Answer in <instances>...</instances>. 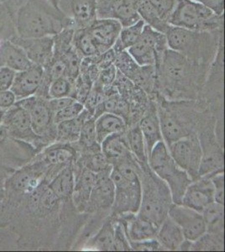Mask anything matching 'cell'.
Returning <instances> with one entry per match:
<instances>
[{
	"mask_svg": "<svg viewBox=\"0 0 225 252\" xmlns=\"http://www.w3.org/2000/svg\"><path fill=\"white\" fill-rule=\"evenodd\" d=\"M74 184V169L69 163L50 181L48 188L57 195V198L64 199L72 194Z\"/></svg>",
	"mask_w": 225,
	"mask_h": 252,
	"instance_id": "obj_28",
	"label": "cell"
},
{
	"mask_svg": "<svg viewBox=\"0 0 225 252\" xmlns=\"http://www.w3.org/2000/svg\"><path fill=\"white\" fill-rule=\"evenodd\" d=\"M126 139L129 152L136 158L137 160L142 163L147 162L148 158L146 153V143L139 126H134L129 129L126 134Z\"/></svg>",
	"mask_w": 225,
	"mask_h": 252,
	"instance_id": "obj_35",
	"label": "cell"
},
{
	"mask_svg": "<svg viewBox=\"0 0 225 252\" xmlns=\"http://www.w3.org/2000/svg\"><path fill=\"white\" fill-rule=\"evenodd\" d=\"M17 36L13 12L8 3H0V46Z\"/></svg>",
	"mask_w": 225,
	"mask_h": 252,
	"instance_id": "obj_36",
	"label": "cell"
},
{
	"mask_svg": "<svg viewBox=\"0 0 225 252\" xmlns=\"http://www.w3.org/2000/svg\"><path fill=\"white\" fill-rule=\"evenodd\" d=\"M131 251L139 252H152V251H165L157 239H150L140 241H129Z\"/></svg>",
	"mask_w": 225,
	"mask_h": 252,
	"instance_id": "obj_51",
	"label": "cell"
},
{
	"mask_svg": "<svg viewBox=\"0 0 225 252\" xmlns=\"http://www.w3.org/2000/svg\"><path fill=\"white\" fill-rule=\"evenodd\" d=\"M114 66L117 68L118 72H120L131 82L140 68V66L137 64L127 50L116 54Z\"/></svg>",
	"mask_w": 225,
	"mask_h": 252,
	"instance_id": "obj_40",
	"label": "cell"
},
{
	"mask_svg": "<svg viewBox=\"0 0 225 252\" xmlns=\"http://www.w3.org/2000/svg\"><path fill=\"white\" fill-rule=\"evenodd\" d=\"M199 3L214 12L215 15H225V0H200Z\"/></svg>",
	"mask_w": 225,
	"mask_h": 252,
	"instance_id": "obj_56",
	"label": "cell"
},
{
	"mask_svg": "<svg viewBox=\"0 0 225 252\" xmlns=\"http://www.w3.org/2000/svg\"><path fill=\"white\" fill-rule=\"evenodd\" d=\"M81 146L92 150L96 151L95 147L99 146L97 143V135H96V129H95V119L94 117L89 118L84 122L81 130H80L79 137L78 140Z\"/></svg>",
	"mask_w": 225,
	"mask_h": 252,
	"instance_id": "obj_41",
	"label": "cell"
},
{
	"mask_svg": "<svg viewBox=\"0 0 225 252\" xmlns=\"http://www.w3.org/2000/svg\"><path fill=\"white\" fill-rule=\"evenodd\" d=\"M46 162L43 160L42 165L36 163L33 166L24 168L22 171L18 172L17 174L12 178L11 185L15 190H26L36 187L39 178L43 172H40V168L44 167Z\"/></svg>",
	"mask_w": 225,
	"mask_h": 252,
	"instance_id": "obj_33",
	"label": "cell"
},
{
	"mask_svg": "<svg viewBox=\"0 0 225 252\" xmlns=\"http://www.w3.org/2000/svg\"><path fill=\"white\" fill-rule=\"evenodd\" d=\"M136 1H138V2H139V1H141V0H136Z\"/></svg>",
	"mask_w": 225,
	"mask_h": 252,
	"instance_id": "obj_62",
	"label": "cell"
},
{
	"mask_svg": "<svg viewBox=\"0 0 225 252\" xmlns=\"http://www.w3.org/2000/svg\"><path fill=\"white\" fill-rule=\"evenodd\" d=\"M168 23L171 26L193 31H225L224 15H215L202 3L192 0H177Z\"/></svg>",
	"mask_w": 225,
	"mask_h": 252,
	"instance_id": "obj_6",
	"label": "cell"
},
{
	"mask_svg": "<svg viewBox=\"0 0 225 252\" xmlns=\"http://www.w3.org/2000/svg\"><path fill=\"white\" fill-rule=\"evenodd\" d=\"M158 242L165 251H177L185 238L183 231L168 215L160 224L156 236Z\"/></svg>",
	"mask_w": 225,
	"mask_h": 252,
	"instance_id": "obj_22",
	"label": "cell"
},
{
	"mask_svg": "<svg viewBox=\"0 0 225 252\" xmlns=\"http://www.w3.org/2000/svg\"><path fill=\"white\" fill-rule=\"evenodd\" d=\"M97 143L101 144L109 135L125 133L126 121L119 115L103 113L95 120Z\"/></svg>",
	"mask_w": 225,
	"mask_h": 252,
	"instance_id": "obj_25",
	"label": "cell"
},
{
	"mask_svg": "<svg viewBox=\"0 0 225 252\" xmlns=\"http://www.w3.org/2000/svg\"><path fill=\"white\" fill-rule=\"evenodd\" d=\"M163 20L168 22L169 18L177 4V0H149ZM169 24V23H168Z\"/></svg>",
	"mask_w": 225,
	"mask_h": 252,
	"instance_id": "obj_49",
	"label": "cell"
},
{
	"mask_svg": "<svg viewBox=\"0 0 225 252\" xmlns=\"http://www.w3.org/2000/svg\"><path fill=\"white\" fill-rule=\"evenodd\" d=\"M167 215L181 228L185 240L194 242L207 232L202 213L183 204H173L169 207Z\"/></svg>",
	"mask_w": 225,
	"mask_h": 252,
	"instance_id": "obj_10",
	"label": "cell"
},
{
	"mask_svg": "<svg viewBox=\"0 0 225 252\" xmlns=\"http://www.w3.org/2000/svg\"><path fill=\"white\" fill-rule=\"evenodd\" d=\"M114 223L107 221L92 239L93 248L97 251H114Z\"/></svg>",
	"mask_w": 225,
	"mask_h": 252,
	"instance_id": "obj_39",
	"label": "cell"
},
{
	"mask_svg": "<svg viewBox=\"0 0 225 252\" xmlns=\"http://www.w3.org/2000/svg\"><path fill=\"white\" fill-rule=\"evenodd\" d=\"M138 126L140 127L146 143V153L148 158L152 148L160 141H164L160 125L158 110L154 102L150 103L148 109L145 115H143L142 119Z\"/></svg>",
	"mask_w": 225,
	"mask_h": 252,
	"instance_id": "obj_19",
	"label": "cell"
},
{
	"mask_svg": "<svg viewBox=\"0 0 225 252\" xmlns=\"http://www.w3.org/2000/svg\"><path fill=\"white\" fill-rule=\"evenodd\" d=\"M74 156L75 151L71 146L66 143H61L46 148L43 153V160L49 166L63 168L71 162Z\"/></svg>",
	"mask_w": 225,
	"mask_h": 252,
	"instance_id": "obj_29",
	"label": "cell"
},
{
	"mask_svg": "<svg viewBox=\"0 0 225 252\" xmlns=\"http://www.w3.org/2000/svg\"><path fill=\"white\" fill-rule=\"evenodd\" d=\"M74 26H68L53 35V58H63L73 47Z\"/></svg>",
	"mask_w": 225,
	"mask_h": 252,
	"instance_id": "obj_37",
	"label": "cell"
},
{
	"mask_svg": "<svg viewBox=\"0 0 225 252\" xmlns=\"http://www.w3.org/2000/svg\"><path fill=\"white\" fill-rule=\"evenodd\" d=\"M1 124L12 137L31 143H39L42 141V138L36 135L32 129L28 112L15 103L3 111Z\"/></svg>",
	"mask_w": 225,
	"mask_h": 252,
	"instance_id": "obj_11",
	"label": "cell"
},
{
	"mask_svg": "<svg viewBox=\"0 0 225 252\" xmlns=\"http://www.w3.org/2000/svg\"><path fill=\"white\" fill-rule=\"evenodd\" d=\"M118 70L115 66H108L107 68L102 69L100 70L99 75L97 78V83L101 84L103 87H108L113 85L114 81L117 77Z\"/></svg>",
	"mask_w": 225,
	"mask_h": 252,
	"instance_id": "obj_52",
	"label": "cell"
},
{
	"mask_svg": "<svg viewBox=\"0 0 225 252\" xmlns=\"http://www.w3.org/2000/svg\"><path fill=\"white\" fill-rule=\"evenodd\" d=\"M125 133L109 135L100 144V148L108 159V162H113V165L117 163L120 160L128 158L129 150L126 142Z\"/></svg>",
	"mask_w": 225,
	"mask_h": 252,
	"instance_id": "obj_26",
	"label": "cell"
},
{
	"mask_svg": "<svg viewBox=\"0 0 225 252\" xmlns=\"http://www.w3.org/2000/svg\"><path fill=\"white\" fill-rule=\"evenodd\" d=\"M114 251H131L126 229L120 221L114 223Z\"/></svg>",
	"mask_w": 225,
	"mask_h": 252,
	"instance_id": "obj_48",
	"label": "cell"
},
{
	"mask_svg": "<svg viewBox=\"0 0 225 252\" xmlns=\"http://www.w3.org/2000/svg\"><path fill=\"white\" fill-rule=\"evenodd\" d=\"M158 115L163 140L167 145L190 135L186 126L167 109L161 108L160 109Z\"/></svg>",
	"mask_w": 225,
	"mask_h": 252,
	"instance_id": "obj_24",
	"label": "cell"
},
{
	"mask_svg": "<svg viewBox=\"0 0 225 252\" xmlns=\"http://www.w3.org/2000/svg\"><path fill=\"white\" fill-rule=\"evenodd\" d=\"M87 28L97 46L98 53L101 54L114 46L122 30V26L115 19L97 18Z\"/></svg>",
	"mask_w": 225,
	"mask_h": 252,
	"instance_id": "obj_14",
	"label": "cell"
},
{
	"mask_svg": "<svg viewBox=\"0 0 225 252\" xmlns=\"http://www.w3.org/2000/svg\"><path fill=\"white\" fill-rule=\"evenodd\" d=\"M14 44L23 49L30 61L34 65L46 66L53 58V36L12 39Z\"/></svg>",
	"mask_w": 225,
	"mask_h": 252,
	"instance_id": "obj_13",
	"label": "cell"
},
{
	"mask_svg": "<svg viewBox=\"0 0 225 252\" xmlns=\"http://www.w3.org/2000/svg\"><path fill=\"white\" fill-rule=\"evenodd\" d=\"M76 100L71 97H57V98H50L48 99L49 107L52 109L53 113L60 111L62 109L69 106L70 104Z\"/></svg>",
	"mask_w": 225,
	"mask_h": 252,
	"instance_id": "obj_54",
	"label": "cell"
},
{
	"mask_svg": "<svg viewBox=\"0 0 225 252\" xmlns=\"http://www.w3.org/2000/svg\"><path fill=\"white\" fill-rule=\"evenodd\" d=\"M15 104L22 107L28 112L32 122V129L40 137H52L54 123V113L49 107L48 99L33 95L16 101ZM55 136V135H54ZM56 139V136H55Z\"/></svg>",
	"mask_w": 225,
	"mask_h": 252,
	"instance_id": "obj_9",
	"label": "cell"
},
{
	"mask_svg": "<svg viewBox=\"0 0 225 252\" xmlns=\"http://www.w3.org/2000/svg\"><path fill=\"white\" fill-rule=\"evenodd\" d=\"M214 202V188L210 177L193 181L183 193L181 204L202 213L208 204Z\"/></svg>",
	"mask_w": 225,
	"mask_h": 252,
	"instance_id": "obj_12",
	"label": "cell"
},
{
	"mask_svg": "<svg viewBox=\"0 0 225 252\" xmlns=\"http://www.w3.org/2000/svg\"><path fill=\"white\" fill-rule=\"evenodd\" d=\"M9 0H0V3H7Z\"/></svg>",
	"mask_w": 225,
	"mask_h": 252,
	"instance_id": "obj_60",
	"label": "cell"
},
{
	"mask_svg": "<svg viewBox=\"0 0 225 252\" xmlns=\"http://www.w3.org/2000/svg\"><path fill=\"white\" fill-rule=\"evenodd\" d=\"M16 72L8 67H0V91L9 90L12 86Z\"/></svg>",
	"mask_w": 225,
	"mask_h": 252,
	"instance_id": "obj_53",
	"label": "cell"
},
{
	"mask_svg": "<svg viewBox=\"0 0 225 252\" xmlns=\"http://www.w3.org/2000/svg\"><path fill=\"white\" fill-rule=\"evenodd\" d=\"M192 1H194V2H197V3H199L200 0H192Z\"/></svg>",
	"mask_w": 225,
	"mask_h": 252,
	"instance_id": "obj_61",
	"label": "cell"
},
{
	"mask_svg": "<svg viewBox=\"0 0 225 252\" xmlns=\"http://www.w3.org/2000/svg\"><path fill=\"white\" fill-rule=\"evenodd\" d=\"M43 73L42 66L34 64L30 68L15 73L10 90L17 100L31 97L37 93L42 82Z\"/></svg>",
	"mask_w": 225,
	"mask_h": 252,
	"instance_id": "obj_16",
	"label": "cell"
},
{
	"mask_svg": "<svg viewBox=\"0 0 225 252\" xmlns=\"http://www.w3.org/2000/svg\"><path fill=\"white\" fill-rule=\"evenodd\" d=\"M168 48L195 63L210 66L225 31L210 32L183 29L170 26L165 32Z\"/></svg>",
	"mask_w": 225,
	"mask_h": 252,
	"instance_id": "obj_3",
	"label": "cell"
},
{
	"mask_svg": "<svg viewBox=\"0 0 225 252\" xmlns=\"http://www.w3.org/2000/svg\"><path fill=\"white\" fill-rule=\"evenodd\" d=\"M137 11L140 19L152 29L165 34L170 27L168 22L163 20L149 0H141L137 3Z\"/></svg>",
	"mask_w": 225,
	"mask_h": 252,
	"instance_id": "obj_30",
	"label": "cell"
},
{
	"mask_svg": "<svg viewBox=\"0 0 225 252\" xmlns=\"http://www.w3.org/2000/svg\"><path fill=\"white\" fill-rule=\"evenodd\" d=\"M222 235L206 232L192 244L191 251H222L224 249Z\"/></svg>",
	"mask_w": 225,
	"mask_h": 252,
	"instance_id": "obj_42",
	"label": "cell"
},
{
	"mask_svg": "<svg viewBox=\"0 0 225 252\" xmlns=\"http://www.w3.org/2000/svg\"><path fill=\"white\" fill-rule=\"evenodd\" d=\"M208 67L168 48L156 66L157 88L168 93L192 92L197 89Z\"/></svg>",
	"mask_w": 225,
	"mask_h": 252,
	"instance_id": "obj_2",
	"label": "cell"
},
{
	"mask_svg": "<svg viewBox=\"0 0 225 252\" xmlns=\"http://www.w3.org/2000/svg\"><path fill=\"white\" fill-rule=\"evenodd\" d=\"M73 83L68 78H57L52 81L49 86L47 97L50 98H57V97H71V94L73 91Z\"/></svg>",
	"mask_w": 225,
	"mask_h": 252,
	"instance_id": "obj_43",
	"label": "cell"
},
{
	"mask_svg": "<svg viewBox=\"0 0 225 252\" xmlns=\"http://www.w3.org/2000/svg\"><path fill=\"white\" fill-rule=\"evenodd\" d=\"M123 0H96V13L98 19H114V14Z\"/></svg>",
	"mask_w": 225,
	"mask_h": 252,
	"instance_id": "obj_47",
	"label": "cell"
},
{
	"mask_svg": "<svg viewBox=\"0 0 225 252\" xmlns=\"http://www.w3.org/2000/svg\"><path fill=\"white\" fill-rule=\"evenodd\" d=\"M167 49L165 34L146 25L139 40L127 51L139 66H157Z\"/></svg>",
	"mask_w": 225,
	"mask_h": 252,
	"instance_id": "obj_7",
	"label": "cell"
},
{
	"mask_svg": "<svg viewBox=\"0 0 225 252\" xmlns=\"http://www.w3.org/2000/svg\"><path fill=\"white\" fill-rule=\"evenodd\" d=\"M73 47L82 58H90L99 55L97 46L94 42L88 28L75 29Z\"/></svg>",
	"mask_w": 225,
	"mask_h": 252,
	"instance_id": "obj_34",
	"label": "cell"
},
{
	"mask_svg": "<svg viewBox=\"0 0 225 252\" xmlns=\"http://www.w3.org/2000/svg\"><path fill=\"white\" fill-rule=\"evenodd\" d=\"M120 215H123L120 221L125 227L129 241H145L157 236L159 227L151 221L135 215V213H126Z\"/></svg>",
	"mask_w": 225,
	"mask_h": 252,
	"instance_id": "obj_18",
	"label": "cell"
},
{
	"mask_svg": "<svg viewBox=\"0 0 225 252\" xmlns=\"http://www.w3.org/2000/svg\"><path fill=\"white\" fill-rule=\"evenodd\" d=\"M8 135V131L5 127L2 124H0V143L4 141Z\"/></svg>",
	"mask_w": 225,
	"mask_h": 252,
	"instance_id": "obj_57",
	"label": "cell"
},
{
	"mask_svg": "<svg viewBox=\"0 0 225 252\" xmlns=\"http://www.w3.org/2000/svg\"><path fill=\"white\" fill-rule=\"evenodd\" d=\"M83 110H84V106H83V103H80L78 101L75 100L69 106L64 108V109H62L60 111L55 113V125L63 122V121L72 120V119L77 117Z\"/></svg>",
	"mask_w": 225,
	"mask_h": 252,
	"instance_id": "obj_46",
	"label": "cell"
},
{
	"mask_svg": "<svg viewBox=\"0 0 225 252\" xmlns=\"http://www.w3.org/2000/svg\"><path fill=\"white\" fill-rule=\"evenodd\" d=\"M32 65L34 64L23 49L11 40H7L0 46V67H8L17 72L30 68Z\"/></svg>",
	"mask_w": 225,
	"mask_h": 252,
	"instance_id": "obj_21",
	"label": "cell"
},
{
	"mask_svg": "<svg viewBox=\"0 0 225 252\" xmlns=\"http://www.w3.org/2000/svg\"><path fill=\"white\" fill-rule=\"evenodd\" d=\"M16 97L10 89L0 91V109L6 110L16 103Z\"/></svg>",
	"mask_w": 225,
	"mask_h": 252,
	"instance_id": "obj_55",
	"label": "cell"
},
{
	"mask_svg": "<svg viewBox=\"0 0 225 252\" xmlns=\"http://www.w3.org/2000/svg\"><path fill=\"white\" fill-rule=\"evenodd\" d=\"M145 26L146 24L140 19L138 22L132 26L122 27L119 38L112 47L114 52L117 54L119 52L128 50L132 46H134L142 34Z\"/></svg>",
	"mask_w": 225,
	"mask_h": 252,
	"instance_id": "obj_32",
	"label": "cell"
},
{
	"mask_svg": "<svg viewBox=\"0 0 225 252\" xmlns=\"http://www.w3.org/2000/svg\"><path fill=\"white\" fill-rule=\"evenodd\" d=\"M137 3L136 0H123L118 7L114 19L119 20L122 27L132 26L140 20L137 11Z\"/></svg>",
	"mask_w": 225,
	"mask_h": 252,
	"instance_id": "obj_38",
	"label": "cell"
},
{
	"mask_svg": "<svg viewBox=\"0 0 225 252\" xmlns=\"http://www.w3.org/2000/svg\"><path fill=\"white\" fill-rule=\"evenodd\" d=\"M202 217L205 221L207 232L215 235H224V204L213 202L202 211Z\"/></svg>",
	"mask_w": 225,
	"mask_h": 252,
	"instance_id": "obj_31",
	"label": "cell"
},
{
	"mask_svg": "<svg viewBox=\"0 0 225 252\" xmlns=\"http://www.w3.org/2000/svg\"><path fill=\"white\" fill-rule=\"evenodd\" d=\"M91 117L89 112L84 109V110L77 117L57 124L56 125V141L60 143L77 141L82 126L88 119Z\"/></svg>",
	"mask_w": 225,
	"mask_h": 252,
	"instance_id": "obj_27",
	"label": "cell"
},
{
	"mask_svg": "<svg viewBox=\"0 0 225 252\" xmlns=\"http://www.w3.org/2000/svg\"><path fill=\"white\" fill-rule=\"evenodd\" d=\"M66 66V77L71 82H75L80 72V66L83 58L75 50L74 47L69 51L65 56H63Z\"/></svg>",
	"mask_w": 225,
	"mask_h": 252,
	"instance_id": "obj_44",
	"label": "cell"
},
{
	"mask_svg": "<svg viewBox=\"0 0 225 252\" xmlns=\"http://www.w3.org/2000/svg\"><path fill=\"white\" fill-rule=\"evenodd\" d=\"M112 166L103 172L96 173V180L92 189L88 206L92 205L94 208L102 209H110L113 206L115 188L110 178Z\"/></svg>",
	"mask_w": 225,
	"mask_h": 252,
	"instance_id": "obj_17",
	"label": "cell"
},
{
	"mask_svg": "<svg viewBox=\"0 0 225 252\" xmlns=\"http://www.w3.org/2000/svg\"><path fill=\"white\" fill-rule=\"evenodd\" d=\"M125 160L113 165L110 172V178L115 188L112 208L118 215L126 213L137 214L142 198V185L140 177L134 167Z\"/></svg>",
	"mask_w": 225,
	"mask_h": 252,
	"instance_id": "obj_4",
	"label": "cell"
},
{
	"mask_svg": "<svg viewBox=\"0 0 225 252\" xmlns=\"http://www.w3.org/2000/svg\"><path fill=\"white\" fill-rule=\"evenodd\" d=\"M201 141H203V145L201 144L202 156L198 178L210 177L217 172H224V156L221 149L209 137L204 138Z\"/></svg>",
	"mask_w": 225,
	"mask_h": 252,
	"instance_id": "obj_20",
	"label": "cell"
},
{
	"mask_svg": "<svg viewBox=\"0 0 225 252\" xmlns=\"http://www.w3.org/2000/svg\"><path fill=\"white\" fill-rule=\"evenodd\" d=\"M147 161L155 174L168 187L173 204H181L183 193L193 180L171 158L165 141H160L152 148Z\"/></svg>",
	"mask_w": 225,
	"mask_h": 252,
	"instance_id": "obj_5",
	"label": "cell"
},
{
	"mask_svg": "<svg viewBox=\"0 0 225 252\" xmlns=\"http://www.w3.org/2000/svg\"><path fill=\"white\" fill-rule=\"evenodd\" d=\"M18 36L38 38L53 36L74 22L55 8L48 0H9Z\"/></svg>",
	"mask_w": 225,
	"mask_h": 252,
	"instance_id": "obj_1",
	"label": "cell"
},
{
	"mask_svg": "<svg viewBox=\"0 0 225 252\" xmlns=\"http://www.w3.org/2000/svg\"><path fill=\"white\" fill-rule=\"evenodd\" d=\"M3 110L0 109V124H1V121H2V117H3Z\"/></svg>",
	"mask_w": 225,
	"mask_h": 252,
	"instance_id": "obj_59",
	"label": "cell"
},
{
	"mask_svg": "<svg viewBox=\"0 0 225 252\" xmlns=\"http://www.w3.org/2000/svg\"><path fill=\"white\" fill-rule=\"evenodd\" d=\"M110 166H112L111 164L108 162V159L103 155L101 149L94 151V153L90 154L86 159V168H88L94 173L103 172L104 170L109 168Z\"/></svg>",
	"mask_w": 225,
	"mask_h": 252,
	"instance_id": "obj_45",
	"label": "cell"
},
{
	"mask_svg": "<svg viewBox=\"0 0 225 252\" xmlns=\"http://www.w3.org/2000/svg\"><path fill=\"white\" fill-rule=\"evenodd\" d=\"M214 188V202L225 204V176L224 172H217L210 176Z\"/></svg>",
	"mask_w": 225,
	"mask_h": 252,
	"instance_id": "obj_50",
	"label": "cell"
},
{
	"mask_svg": "<svg viewBox=\"0 0 225 252\" xmlns=\"http://www.w3.org/2000/svg\"><path fill=\"white\" fill-rule=\"evenodd\" d=\"M48 1L50 3H52V5L54 6L55 8L59 9V2H60V0H48Z\"/></svg>",
	"mask_w": 225,
	"mask_h": 252,
	"instance_id": "obj_58",
	"label": "cell"
},
{
	"mask_svg": "<svg viewBox=\"0 0 225 252\" xmlns=\"http://www.w3.org/2000/svg\"><path fill=\"white\" fill-rule=\"evenodd\" d=\"M166 146L176 163L190 176L192 180L197 179L202 156L199 139L194 135H187Z\"/></svg>",
	"mask_w": 225,
	"mask_h": 252,
	"instance_id": "obj_8",
	"label": "cell"
},
{
	"mask_svg": "<svg viewBox=\"0 0 225 252\" xmlns=\"http://www.w3.org/2000/svg\"><path fill=\"white\" fill-rule=\"evenodd\" d=\"M96 180V173L84 167L77 178H75L74 188L71 196L79 210L88 208L92 189Z\"/></svg>",
	"mask_w": 225,
	"mask_h": 252,
	"instance_id": "obj_23",
	"label": "cell"
},
{
	"mask_svg": "<svg viewBox=\"0 0 225 252\" xmlns=\"http://www.w3.org/2000/svg\"><path fill=\"white\" fill-rule=\"evenodd\" d=\"M59 9L74 22L75 29L86 28L97 19L96 0H60Z\"/></svg>",
	"mask_w": 225,
	"mask_h": 252,
	"instance_id": "obj_15",
	"label": "cell"
}]
</instances>
